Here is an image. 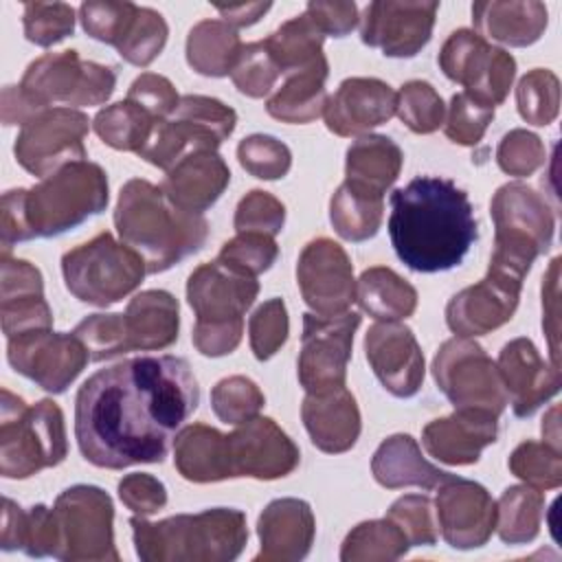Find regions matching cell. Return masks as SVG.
Here are the masks:
<instances>
[{"mask_svg":"<svg viewBox=\"0 0 562 562\" xmlns=\"http://www.w3.org/2000/svg\"><path fill=\"white\" fill-rule=\"evenodd\" d=\"M198 404L200 386L184 358L138 356L116 362L92 373L77 391V446L97 468L160 463Z\"/></svg>","mask_w":562,"mask_h":562,"instance_id":"1","label":"cell"},{"mask_svg":"<svg viewBox=\"0 0 562 562\" xmlns=\"http://www.w3.org/2000/svg\"><path fill=\"white\" fill-rule=\"evenodd\" d=\"M386 226L400 261L426 274L457 268L479 237L468 193L439 176H417L395 189Z\"/></svg>","mask_w":562,"mask_h":562,"instance_id":"2","label":"cell"},{"mask_svg":"<svg viewBox=\"0 0 562 562\" xmlns=\"http://www.w3.org/2000/svg\"><path fill=\"white\" fill-rule=\"evenodd\" d=\"M296 443L270 417H252L224 435L206 424L184 426L176 435L173 463L193 483L250 476L272 481L296 470Z\"/></svg>","mask_w":562,"mask_h":562,"instance_id":"3","label":"cell"},{"mask_svg":"<svg viewBox=\"0 0 562 562\" xmlns=\"http://www.w3.org/2000/svg\"><path fill=\"white\" fill-rule=\"evenodd\" d=\"M108 176L101 165L75 160L31 189L2 195V252L35 237L61 235L108 206Z\"/></svg>","mask_w":562,"mask_h":562,"instance_id":"4","label":"cell"},{"mask_svg":"<svg viewBox=\"0 0 562 562\" xmlns=\"http://www.w3.org/2000/svg\"><path fill=\"white\" fill-rule=\"evenodd\" d=\"M114 226L123 244L147 263V274H158L198 252L209 237L204 215L178 209L160 187L132 178L121 187Z\"/></svg>","mask_w":562,"mask_h":562,"instance_id":"5","label":"cell"},{"mask_svg":"<svg viewBox=\"0 0 562 562\" xmlns=\"http://www.w3.org/2000/svg\"><path fill=\"white\" fill-rule=\"evenodd\" d=\"M130 527L136 555L145 562H231L248 542L246 516L235 507L178 514L158 522L134 516Z\"/></svg>","mask_w":562,"mask_h":562,"instance_id":"6","label":"cell"},{"mask_svg":"<svg viewBox=\"0 0 562 562\" xmlns=\"http://www.w3.org/2000/svg\"><path fill=\"white\" fill-rule=\"evenodd\" d=\"M259 294L257 277L220 259L198 266L187 281V301L195 312L193 345L202 356L233 353L241 342L244 316Z\"/></svg>","mask_w":562,"mask_h":562,"instance_id":"7","label":"cell"},{"mask_svg":"<svg viewBox=\"0 0 562 562\" xmlns=\"http://www.w3.org/2000/svg\"><path fill=\"white\" fill-rule=\"evenodd\" d=\"M68 454L64 413L53 400L29 406L2 389L0 400V474L29 479L44 468L59 465Z\"/></svg>","mask_w":562,"mask_h":562,"instance_id":"8","label":"cell"},{"mask_svg":"<svg viewBox=\"0 0 562 562\" xmlns=\"http://www.w3.org/2000/svg\"><path fill=\"white\" fill-rule=\"evenodd\" d=\"M490 213L496 228L490 261L525 277L536 257L551 246L553 211L529 184L507 182L496 189Z\"/></svg>","mask_w":562,"mask_h":562,"instance_id":"9","label":"cell"},{"mask_svg":"<svg viewBox=\"0 0 562 562\" xmlns=\"http://www.w3.org/2000/svg\"><path fill=\"white\" fill-rule=\"evenodd\" d=\"M61 274L68 292L81 303L108 307L134 292L147 274L145 259L112 233H99L90 241L61 257Z\"/></svg>","mask_w":562,"mask_h":562,"instance_id":"10","label":"cell"},{"mask_svg":"<svg viewBox=\"0 0 562 562\" xmlns=\"http://www.w3.org/2000/svg\"><path fill=\"white\" fill-rule=\"evenodd\" d=\"M116 86V72L110 66L81 59L77 50L46 53L31 61L18 83L35 114L55 103L68 108H90L105 103Z\"/></svg>","mask_w":562,"mask_h":562,"instance_id":"11","label":"cell"},{"mask_svg":"<svg viewBox=\"0 0 562 562\" xmlns=\"http://www.w3.org/2000/svg\"><path fill=\"white\" fill-rule=\"evenodd\" d=\"M57 560H119L114 547L112 498L97 485H72L53 505Z\"/></svg>","mask_w":562,"mask_h":562,"instance_id":"12","label":"cell"},{"mask_svg":"<svg viewBox=\"0 0 562 562\" xmlns=\"http://www.w3.org/2000/svg\"><path fill=\"white\" fill-rule=\"evenodd\" d=\"M432 378L454 408H476L498 417L507 406L496 364L472 338L446 340L432 360Z\"/></svg>","mask_w":562,"mask_h":562,"instance_id":"13","label":"cell"},{"mask_svg":"<svg viewBox=\"0 0 562 562\" xmlns=\"http://www.w3.org/2000/svg\"><path fill=\"white\" fill-rule=\"evenodd\" d=\"M437 61L450 81L461 83L468 94L490 105L507 99L516 77V59L470 29L452 31Z\"/></svg>","mask_w":562,"mask_h":562,"instance_id":"14","label":"cell"},{"mask_svg":"<svg viewBox=\"0 0 562 562\" xmlns=\"http://www.w3.org/2000/svg\"><path fill=\"white\" fill-rule=\"evenodd\" d=\"M358 325V312H345L338 316H318L307 312L303 316L296 375L307 393H327L345 386Z\"/></svg>","mask_w":562,"mask_h":562,"instance_id":"15","label":"cell"},{"mask_svg":"<svg viewBox=\"0 0 562 562\" xmlns=\"http://www.w3.org/2000/svg\"><path fill=\"white\" fill-rule=\"evenodd\" d=\"M90 121L75 108H50L22 125L13 154L15 160L33 176L46 178L68 162L83 160V138Z\"/></svg>","mask_w":562,"mask_h":562,"instance_id":"16","label":"cell"},{"mask_svg":"<svg viewBox=\"0 0 562 562\" xmlns=\"http://www.w3.org/2000/svg\"><path fill=\"white\" fill-rule=\"evenodd\" d=\"M7 340L9 364L48 393H64L90 360L86 345L72 331L31 329Z\"/></svg>","mask_w":562,"mask_h":562,"instance_id":"17","label":"cell"},{"mask_svg":"<svg viewBox=\"0 0 562 562\" xmlns=\"http://www.w3.org/2000/svg\"><path fill=\"white\" fill-rule=\"evenodd\" d=\"M522 279L518 272L490 263L479 283L463 288L448 301L446 323L450 331L461 338H474L505 325L518 307Z\"/></svg>","mask_w":562,"mask_h":562,"instance_id":"18","label":"cell"},{"mask_svg":"<svg viewBox=\"0 0 562 562\" xmlns=\"http://www.w3.org/2000/svg\"><path fill=\"white\" fill-rule=\"evenodd\" d=\"M296 283L303 301L318 316L345 314L356 301L351 259L340 244L327 237L305 244L296 261Z\"/></svg>","mask_w":562,"mask_h":562,"instance_id":"19","label":"cell"},{"mask_svg":"<svg viewBox=\"0 0 562 562\" xmlns=\"http://www.w3.org/2000/svg\"><path fill=\"white\" fill-rule=\"evenodd\" d=\"M437 11L439 2L435 0L371 2L362 15L360 37L386 57H415L430 42Z\"/></svg>","mask_w":562,"mask_h":562,"instance_id":"20","label":"cell"},{"mask_svg":"<svg viewBox=\"0 0 562 562\" xmlns=\"http://www.w3.org/2000/svg\"><path fill=\"white\" fill-rule=\"evenodd\" d=\"M435 507L439 531L454 549L483 547L496 527V501L476 481L452 474L439 485Z\"/></svg>","mask_w":562,"mask_h":562,"instance_id":"21","label":"cell"},{"mask_svg":"<svg viewBox=\"0 0 562 562\" xmlns=\"http://www.w3.org/2000/svg\"><path fill=\"white\" fill-rule=\"evenodd\" d=\"M364 353L382 386L395 397H413L424 382V353L411 327L382 321L369 327Z\"/></svg>","mask_w":562,"mask_h":562,"instance_id":"22","label":"cell"},{"mask_svg":"<svg viewBox=\"0 0 562 562\" xmlns=\"http://www.w3.org/2000/svg\"><path fill=\"white\" fill-rule=\"evenodd\" d=\"M496 369L516 417L533 415L560 391V369L547 364L529 338L509 340L498 353Z\"/></svg>","mask_w":562,"mask_h":562,"instance_id":"23","label":"cell"},{"mask_svg":"<svg viewBox=\"0 0 562 562\" xmlns=\"http://www.w3.org/2000/svg\"><path fill=\"white\" fill-rule=\"evenodd\" d=\"M397 110V92L375 77H349L327 97L323 119L336 136H360L386 123Z\"/></svg>","mask_w":562,"mask_h":562,"instance_id":"24","label":"cell"},{"mask_svg":"<svg viewBox=\"0 0 562 562\" xmlns=\"http://www.w3.org/2000/svg\"><path fill=\"white\" fill-rule=\"evenodd\" d=\"M0 316L7 338L53 325L40 268L26 259H13L9 252H2L0 259Z\"/></svg>","mask_w":562,"mask_h":562,"instance_id":"25","label":"cell"},{"mask_svg":"<svg viewBox=\"0 0 562 562\" xmlns=\"http://www.w3.org/2000/svg\"><path fill=\"white\" fill-rule=\"evenodd\" d=\"M498 417L476 408H454L452 415L432 419L422 432L428 454L448 465L476 463L483 448L494 443Z\"/></svg>","mask_w":562,"mask_h":562,"instance_id":"26","label":"cell"},{"mask_svg":"<svg viewBox=\"0 0 562 562\" xmlns=\"http://www.w3.org/2000/svg\"><path fill=\"white\" fill-rule=\"evenodd\" d=\"M316 520L310 503L301 498H277L259 516L257 533L261 549L255 560L296 562L303 560L314 542Z\"/></svg>","mask_w":562,"mask_h":562,"instance_id":"27","label":"cell"},{"mask_svg":"<svg viewBox=\"0 0 562 562\" xmlns=\"http://www.w3.org/2000/svg\"><path fill=\"white\" fill-rule=\"evenodd\" d=\"M231 182V169L217 151H195L176 162L160 182L162 193L182 211L202 215Z\"/></svg>","mask_w":562,"mask_h":562,"instance_id":"28","label":"cell"},{"mask_svg":"<svg viewBox=\"0 0 562 562\" xmlns=\"http://www.w3.org/2000/svg\"><path fill=\"white\" fill-rule=\"evenodd\" d=\"M301 417L312 443L327 454L347 452L358 441L360 411L345 386L327 393H307Z\"/></svg>","mask_w":562,"mask_h":562,"instance_id":"29","label":"cell"},{"mask_svg":"<svg viewBox=\"0 0 562 562\" xmlns=\"http://www.w3.org/2000/svg\"><path fill=\"white\" fill-rule=\"evenodd\" d=\"M123 325L130 351L165 349L178 340V301L167 290H145L130 301Z\"/></svg>","mask_w":562,"mask_h":562,"instance_id":"30","label":"cell"},{"mask_svg":"<svg viewBox=\"0 0 562 562\" xmlns=\"http://www.w3.org/2000/svg\"><path fill=\"white\" fill-rule=\"evenodd\" d=\"M371 472L375 481L389 490L411 485L432 490L452 476L450 472L439 470L437 465L426 461L417 441L404 432L391 435L378 446L371 459Z\"/></svg>","mask_w":562,"mask_h":562,"instance_id":"31","label":"cell"},{"mask_svg":"<svg viewBox=\"0 0 562 562\" xmlns=\"http://www.w3.org/2000/svg\"><path fill=\"white\" fill-rule=\"evenodd\" d=\"M547 7L536 0H492L472 4V22L479 35L509 46H529L538 42L547 29Z\"/></svg>","mask_w":562,"mask_h":562,"instance_id":"32","label":"cell"},{"mask_svg":"<svg viewBox=\"0 0 562 562\" xmlns=\"http://www.w3.org/2000/svg\"><path fill=\"white\" fill-rule=\"evenodd\" d=\"M327 59L285 75L283 86L266 101V112L283 123H312L323 116L327 103Z\"/></svg>","mask_w":562,"mask_h":562,"instance_id":"33","label":"cell"},{"mask_svg":"<svg viewBox=\"0 0 562 562\" xmlns=\"http://www.w3.org/2000/svg\"><path fill=\"white\" fill-rule=\"evenodd\" d=\"M404 154L397 143L382 134H367L351 143L345 162V182L384 195L397 180Z\"/></svg>","mask_w":562,"mask_h":562,"instance_id":"34","label":"cell"},{"mask_svg":"<svg viewBox=\"0 0 562 562\" xmlns=\"http://www.w3.org/2000/svg\"><path fill=\"white\" fill-rule=\"evenodd\" d=\"M222 143L224 140L209 127L171 114L154 125V132L138 156L149 165L169 171L184 156L195 151H215Z\"/></svg>","mask_w":562,"mask_h":562,"instance_id":"35","label":"cell"},{"mask_svg":"<svg viewBox=\"0 0 562 562\" xmlns=\"http://www.w3.org/2000/svg\"><path fill=\"white\" fill-rule=\"evenodd\" d=\"M356 301L378 321H402L417 307V290L386 266L367 268L356 281Z\"/></svg>","mask_w":562,"mask_h":562,"instance_id":"36","label":"cell"},{"mask_svg":"<svg viewBox=\"0 0 562 562\" xmlns=\"http://www.w3.org/2000/svg\"><path fill=\"white\" fill-rule=\"evenodd\" d=\"M241 46L237 29L224 20H202L187 35V64L204 77H226Z\"/></svg>","mask_w":562,"mask_h":562,"instance_id":"37","label":"cell"},{"mask_svg":"<svg viewBox=\"0 0 562 562\" xmlns=\"http://www.w3.org/2000/svg\"><path fill=\"white\" fill-rule=\"evenodd\" d=\"M384 215V195L342 182L329 202L334 231L347 241H367L378 235Z\"/></svg>","mask_w":562,"mask_h":562,"instance_id":"38","label":"cell"},{"mask_svg":"<svg viewBox=\"0 0 562 562\" xmlns=\"http://www.w3.org/2000/svg\"><path fill=\"white\" fill-rule=\"evenodd\" d=\"M323 40L325 35L312 22V18L307 13H301L283 22L274 33L263 40V44L285 77L288 72L307 68L325 59Z\"/></svg>","mask_w":562,"mask_h":562,"instance_id":"39","label":"cell"},{"mask_svg":"<svg viewBox=\"0 0 562 562\" xmlns=\"http://www.w3.org/2000/svg\"><path fill=\"white\" fill-rule=\"evenodd\" d=\"M544 496L531 485L507 487L496 503V531L507 544L531 542L540 531Z\"/></svg>","mask_w":562,"mask_h":562,"instance_id":"40","label":"cell"},{"mask_svg":"<svg viewBox=\"0 0 562 562\" xmlns=\"http://www.w3.org/2000/svg\"><path fill=\"white\" fill-rule=\"evenodd\" d=\"M156 123L158 121L149 112L130 99L99 110L92 119V127L105 145L134 154H140V149L147 145Z\"/></svg>","mask_w":562,"mask_h":562,"instance_id":"41","label":"cell"},{"mask_svg":"<svg viewBox=\"0 0 562 562\" xmlns=\"http://www.w3.org/2000/svg\"><path fill=\"white\" fill-rule=\"evenodd\" d=\"M411 549L406 536L391 518H378L356 525L340 549L342 562L397 560Z\"/></svg>","mask_w":562,"mask_h":562,"instance_id":"42","label":"cell"},{"mask_svg":"<svg viewBox=\"0 0 562 562\" xmlns=\"http://www.w3.org/2000/svg\"><path fill=\"white\" fill-rule=\"evenodd\" d=\"M167 35L169 29L165 18L149 7H138L134 22L121 40V44L116 46V50L125 61L145 68L160 55V50L167 44Z\"/></svg>","mask_w":562,"mask_h":562,"instance_id":"43","label":"cell"},{"mask_svg":"<svg viewBox=\"0 0 562 562\" xmlns=\"http://www.w3.org/2000/svg\"><path fill=\"white\" fill-rule=\"evenodd\" d=\"M520 116L531 125H549L560 110V81L547 68L529 70L516 88Z\"/></svg>","mask_w":562,"mask_h":562,"instance_id":"44","label":"cell"},{"mask_svg":"<svg viewBox=\"0 0 562 562\" xmlns=\"http://www.w3.org/2000/svg\"><path fill=\"white\" fill-rule=\"evenodd\" d=\"M397 116L415 134H432L443 125L446 105L439 92L422 79L406 81L397 92Z\"/></svg>","mask_w":562,"mask_h":562,"instance_id":"45","label":"cell"},{"mask_svg":"<svg viewBox=\"0 0 562 562\" xmlns=\"http://www.w3.org/2000/svg\"><path fill=\"white\" fill-rule=\"evenodd\" d=\"M283 77L281 68L277 66L274 57L266 48L263 40L261 42H250L244 44L239 50V57L231 70V79L235 88L252 99L266 97Z\"/></svg>","mask_w":562,"mask_h":562,"instance_id":"46","label":"cell"},{"mask_svg":"<svg viewBox=\"0 0 562 562\" xmlns=\"http://www.w3.org/2000/svg\"><path fill=\"white\" fill-rule=\"evenodd\" d=\"M266 397L259 386L246 375H231L220 380L211 391L213 413L233 426H239L259 415Z\"/></svg>","mask_w":562,"mask_h":562,"instance_id":"47","label":"cell"},{"mask_svg":"<svg viewBox=\"0 0 562 562\" xmlns=\"http://www.w3.org/2000/svg\"><path fill=\"white\" fill-rule=\"evenodd\" d=\"M509 470L536 490H553L562 483V457L560 450L544 441H522L507 461Z\"/></svg>","mask_w":562,"mask_h":562,"instance_id":"48","label":"cell"},{"mask_svg":"<svg viewBox=\"0 0 562 562\" xmlns=\"http://www.w3.org/2000/svg\"><path fill=\"white\" fill-rule=\"evenodd\" d=\"M138 4L114 0H88L79 7V20L83 31L103 44L119 46L127 29L134 22Z\"/></svg>","mask_w":562,"mask_h":562,"instance_id":"49","label":"cell"},{"mask_svg":"<svg viewBox=\"0 0 562 562\" xmlns=\"http://www.w3.org/2000/svg\"><path fill=\"white\" fill-rule=\"evenodd\" d=\"M22 24L29 42L48 48L72 35L75 9L66 2H26Z\"/></svg>","mask_w":562,"mask_h":562,"instance_id":"50","label":"cell"},{"mask_svg":"<svg viewBox=\"0 0 562 562\" xmlns=\"http://www.w3.org/2000/svg\"><path fill=\"white\" fill-rule=\"evenodd\" d=\"M237 160L255 178L279 180L292 167V151L274 136L252 134L237 145Z\"/></svg>","mask_w":562,"mask_h":562,"instance_id":"51","label":"cell"},{"mask_svg":"<svg viewBox=\"0 0 562 562\" xmlns=\"http://www.w3.org/2000/svg\"><path fill=\"white\" fill-rule=\"evenodd\" d=\"M494 119V105L468 94H454L443 119L446 136L457 145H476Z\"/></svg>","mask_w":562,"mask_h":562,"instance_id":"52","label":"cell"},{"mask_svg":"<svg viewBox=\"0 0 562 562\" xmlns=\"http://www.w3.org/2000/svg\"><path fill=\"white\" fill-rule=\"evenodd\" d=\"M72 334L86 345L92 362L110 360L130 351L123 314H90L72 329Z\"/></svg>","mask_w":562,"mask_h":562,"instance_id":"53","label":"cell"},{"mask_svg":"<svg viewBox=\"0 0 562 562\" xmlns=\"http://www.w3.org/2000/svg\"><path fill=\"white\" fill-rule=\"evenodd\" d=\"M288 310L283 299L274 296L261 303L250 321H248V336H250V349L257 360L272 358L288 340Z\"/></svg>","mask_w":562,"mask_h":562,"instance_id":"54","label":"cell"},{"mask_svg":"<svg viewBox=\"0 0 562 562\" xmlns=\"http://www.w3.org/2000/svg\"><path fill=\"white\" fill-rule=\"evenodd\" d=\"M279 257V246L270 235L263 233H237L228 239L217 259L239 272L257 277L266 272Z\"/></svg>","mask_w":562,"mask_h":562,"instance_id":"55","label":"cell"},{"mask_svg":"<svg viewBox=\"0 0 562 562\" xmlns=\"http://www.w3.org/2000/svg\"><path fill=\"white\" fill-rule=\"evenodd\" d=\"M386 518H391L411 547H432L439 538L432 503L424 494H404L391 507Z\"/></svg>","mask_w":562,"mask_h":562,"instance_id":"56","label":"cell"},{"mask_svg":"<svg viewBox=\"0 0 562 562\" xmlns=\"http://www.w3.org/2000/svg\"><path fill=\"white\" fill-rule=\"evenodd\" d=\"M233 224L237 233H263L274 237L283 231L285 206L268 191L252 189L239 200Z\"/></svg>","mask_w":562,"mask_h":562,"instance_id":"57","label":"cell"},{"mask_svg":"<svg viewBox=\"0 0 562 562\" xmlns=\"http://www.w3.org/2000/svg\"><path fill=\"white\" fill-rule=\"evenodd\" d=\"M496 162L509 176H531L538 167L544 165V145L533 132L512 130L498 143Z\"/></svg>","mask_w":562,"mask_h":562,"instance_id":"58","label":"cell"},{"mask_svg":"<svg viewBox=\"0 0 562 562\" xmlns=\"http://www.w3.org/2000/svg\"><path fill=\"white\" fill-rule=\"evenodd\" d=\"M127 99L140 105L145 112H149L156 121L169 119L180 103L173 83L156 72L138 75L127 90Z\"/></svg>","mask_w":562,"mask_h":562,"instance_id":"59","label":"cell"},{"mask_svg":"<svg viewBox=\"0 0 562 562\" xmlns=\"http://www.w3.org/2000/svg\"><path fill=\"white\" fill-rule=\"evenodd\" d=\"M119 496L123 505L136 516H151L167 505L165 485L147 472H134L123 476L119 481Z\"/></svg>","mask_w":562,"mask_h":562,"instance_id":"60","label":"cell"},{"mask_svg":"<svg viewBox=\"0 0 562 562\" xmlns=\"http://www.w3.org/2000/svg\"><path fill=\"white\" fill-rule=\"evenodd\" d=\"M305 13L312 18V22L321 29L323 35L345 37L358 24V7H356V2L312 0V2H307Z\"/></svg>","mask_w":562,"mask_h":562,"instance_id":"61","label":"cell"},{"mask_svg":"<svg viewBox=\"0 0 562 562\" xmlns=\"http://www.w3.org/2000/svg\"><path fill=\"white\" fill-rule=\"evenodd\" d=\"M558 272H560V257H555L544 274L542 283V327L549 336V349H551V364L560 369V353H558Z\"/></svg>","mask_w":562,"mask_h":562,"instance_id":"62","label":"cell"},{"mask_svg":"<svg viewBox=\"0 0 562 562\" xmlns=\"http://www.w3.org/2000/svg\"><path fill=\"white\" fill-rule=\"evenodd\" d=\"M270 7H272L270 2H239L228 7L220 4L217 11L226 24H231L233 29H244L259 22V18H263V13L270 11Z\"/></svg>","mask_w":562,"mask_h":562,"instance_id":"63","label":"cell"},{"mask_svg":"<svg viewBox=\"0 0 562 562\" xmlns=\"http://www.w3.org/2000/svg\"><path fill=\"white\" fill-rule=\"evenodd\" d=\"M560 406H553L547 417L542 419V437H544V443L560 450Z\"/></svg>","mask_w":562,"mask_h":562,"instance_id":"64","label":"cell"}]
</instances>
